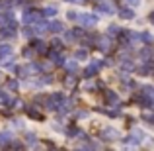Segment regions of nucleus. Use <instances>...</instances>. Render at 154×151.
<instances>
[{
  "mask_svg": "<svg viewBox=\"0 0 154 151\" xmlns=\"http://www.w3.org/2000/svg\"><path fill=\"white\" fill-rule=\"evenodd\" d=\"M80 24H84V26H94L96 22H98V18L96 16H92V14H80Z\"/></svg>",
  "mask_w": 154,
  "mask_h": 151,
  "instance_id": "obj_1",
  "label": "nucleus"
},
{
  "mask_svg": "<svg viewBox=\"0 0 154 151\" xmlns=\"http://www.w3.org/2000/svg\"><path fill=\"white\" fill-rule=\"evenodd\" d=\"M10 53H12L10 45H0V55H10Z\"/></svg>",
  "mask_w": 154,
  "mask_h": 151,
  "instance_id": "obj_2",
  "label": "nucleus"
},
{
  "mask_svg": "<svg viewBox=\"0 0 154 151\" xmlns=\"http://www.w3.org/2000/svg\"><path fill=\"white\" fill-rule=\"evenodd\" d=\"M49 28H51V31H60V24L59 22H53Z\"/></svg>",
  "mask_w": 154,
  "mask_h": 151,
  "instance_id": "obj_3",
  "label": "nucleus"
},
{
  "mask_svg": "<svg viewBox=\"0 0 154 151\" xmlns=\"http://www.w3.org/2000/svg\"><path fill=\"white\" fill-rule=\"evenodd\" d=\"M121 16H123V18H133V12L131 10H123V14H121Z\"/></svg>",
  "mask_w": 154,
  "mask_h": 151,
  "instance_id": "obj_4",
  "label": "nucleus"
},
{
  "mask_svg": "<svg viewBox=\"0 0 154 151\" xmlns=\"http://www.w3.org/2000/svg\"><path fill=\"white\" fill-rule=\"evenodd\" d=\"M45 14H47V16H53V14H55V8H47Z\"/></svg>",
  "mask_w": 154,
  "mask_h": 151,
  "instance_id": "obj_5",
  "label": "nucleus"
},
{
  "mask_svg": "<svg viewBox=\"0 0 154 151\" xmlns=\"http://www.w3.org/2000/svg\"><path fill=\"white\" fill-rule=\"evenodd\" d=\"M127 2H129V4H131V6H137V4H139V2H140V0H127Z\"/></svg>",
  "mask_w": 154,
  "mask_h": 151,
  "instance_id": "obj_6",
  "label": "nucleus"
},
{
  "mask_svg": "<svg viewBox=\"0 0 154 151\" xmlns=\"http://www.w3.org/2000/svg\"><path fill=\"white\" fill-rule=\"evenodd\" d=\"M76 57H82V59H84V57H86V51H78V53H76Z\"/></svg>",
  "mask_w": 154,
  "mask_h": 151,
  "instance_id": "obj_7",
  "label": "nucleus"
},
{
  "mask_svg": "<svg viewBox=\"0 0 154 151\" xmlns=\"http://www.w3.org/2000/svg\"><path fill=\"white\" fill-rule=\"evenodd\" d=\"M66 67H68V69H70V71H74V69H76V63H68V65H66Z\"/></svg>",
  "mask_w": 154,
  "mask_h": 151,
  "instance_id": "obj_8",
  "label": "nucleus"
},
{
  "mask_svg": "<svg viewBox=\"0 0 154 151\" xmlns=\"http://www.w3.org/2000/svg\"><path fill=\"white\" fill-rule=\"evenodd\" d=\"M150 20H152V24H154V12H152V16H150Z\"/></svg>",
  "mask_w": 154,
  "mask_h": 151,
  "instance_id": "obj_9",
  "label": "nucleus"
}]
</instances>
